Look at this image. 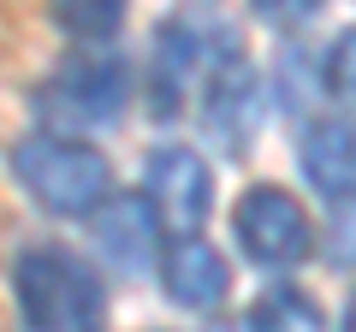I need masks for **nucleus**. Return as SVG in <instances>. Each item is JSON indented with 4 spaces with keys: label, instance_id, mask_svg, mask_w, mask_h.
I'll return each mask as SVG.
<instances>
[{
    "label": "nucleus",
    "instance_id": "1",
    "mask_svg": "<svg viewBox=\"0 0 356 332\" xmlns=\"http://www.w3.org/2000/svg\"><path fill=\"white\" fill-rule=\"evenodd\" d=\"M18 332H107V279L72 243H30L13 261Z\"/></svg>",
    "mask_w": 356,
    "mask_h": 332
},
{
    "label": "nucleus",
    "instance_id": "2",
    "mask_svg": "<svg viewBox=\"0 0 356 332\" xmlns=\"http://www.w3.org/2000/svg\"><path fill=\"white\" fill-rule=\"evenodd\" d=\"M131 95H137V65L113 48H83L30 90V113H36V131L95 142L131 113Z\"/></svg>",
    "mask_w": 356,
    "mask_h": 332
},
{
    "label": "nucleus",
    "instance_id": "3",
    "mask_svg": "<svg viewBox=\"0 0 356 332\" xmlns=\"http://www.w3.org/2000/svg\"><path fill=\"white\" fill-rule=\"evenodd\" d=\"M18 190L54 219H89L113 196V160L83 137H54V131H24L6 149Z\"/></svg>",
    "mask_w": 356,
    "mask_h": 332
},
{
    "label": "nucleus",
    "instance_id": "4",
    "mask_svg": "<svg viewBox=\"0 0 356 332\" xmlns=\"http://www.w3.org/2000/svg\"><path fill=\"white\" fill-rule=\"evenodd\" d=\"M226 36H238L226 0H172V13L154 24V48L143 60V101L149 119H178L184 101L196 95V77H202L208 53Z\"/></svg>",
    "mask_w": 356,
    "mask_h": 332
},
{
    "label": "nucleus",
    "instance_id": "5",
    "mask_svg": "<svg viewBox=\"0 0 356 332\" xmlns=\"http://www.w3.org/2000/svg\"><path fill=\"white\" fill-rule=\"evenodd\" d=\"M267 113V90L255 60L243 53V36H226L208 53L202 77H196V125H202L208 149H220L226 160H243L255 149V131Z\"/></svg>",
    "mask_w": 356,
    "mask_h": 332
},
{
    "label": "nucleus",
    "instance_id": "6",
    "mask_svg": "<svg viewBox=\"0 0 356 332\" xmlns=\"http://www.w3.org/2000/svg\"><path fill=\"white\" fill-rule=\"evenodd\" d=\"M232 243L238 256L261 273H297L303 261H315V219L297 202V190L285 184H250L232 208Z\"/></svg>",
    "mask_w": 356,
    "mask_h": 332
},
{
    "label": "nucleus",
    "instance_id": "7",
    "mask_svg": "<svg viewBox=\"0 0 356 332\" xmlns=\"http://www.w3.org/2000/svg\"><path fill=\"white\" fill-rule=\"evenodd\" d=\"M161 243H166V226H161V214L149 208L143 190H113L95 214H89V261L107 267L113 279H143V273H154Z\"/></svg>",
    "mask_w": 356,
    "mask_h": 332
},
{
    "label": "nucleus",
    "instance_id": "8",
    "mask_svg": "<svg viewBox=\"0 0 356 332\" xmlns=\"http://www.w3.org/2000/svg\"><path fill=\"white\" fill-rule=\"evenodd\" d=\"M143 196L161 214V226L202 231L208 214H214V166L191 142H161L143 166Z\"/></svg>",
    "mask_w": 356,
    "mask_h": 332
},
{
    "label": "nucleus",
    "instance_id": "9",
    "mask_svg": "<svg viewBox=\"0 0 356 332\" xmlns=\"http://www.w3.org/2000/svg\"><path fill=\"white\" fill-rule=\"evenodd\" d=\"M154 279H161L172 308H184V315H220L226 297H232V261L220 256L202 231H178V238L161 243Z\"/></svg>",
    "mask_w": 356,
    "mask_h": 332
},
{
    "label": "nucleus",
    "instance_id": "10",
    "mask_svg": "<svg viewBox=\"0 0 356 332\" xmlns=\"http://www.w3.org/2000/svg\"><path fill=\"white\" fill-rule=\"evenodd\" d=\"M297 172H303V184L327 202V214L350 208V196H356L350 113H321V119H309V125H297Z\"/></svg>",
    "mask_w": 356,
    "mask_h": 332
},
{
    "label": "nucleus",
    "instance_id": "11",
    "mask_svg": "<svg viewBox=\"0 0 356 332\" xmlns=\"http://www.w3.org/2000/svg\"><path fill=\"white\" fill-rule=\"evenodd\" d=\"M273 90H280V107L291 125H309L321 113H339L327 95V77H321V48H280V65H273Z\"/></svg>",
    "mask_w": 356,
    "mask_h": 332
},
{
    "label": "nucleus",
    "instance_id": "12",
    "mask_svg": "<svg viewBox=\"0 0 356 332\" xmlns=\"http://www.w3.org/2000/svg\"><path fill=\"white\" fill-rule=\"evenodd\" d=\"M243 326H250V332H327V315H321V303L303 291V285L273 279V285L250 303Z\"/></svg>",
    "mask_w": 356,
    "mask_h": 332
},
{
    "label": "nucleus",
    "instance_id": "13",
    "mask_svg": "<svg viewBox=\"0 0 356 332\" xmlns=\"http://www.w3.org/2000/svg\"><path fill=\"white\" fill-rule=\"evenodd\" d=\"M48 18H54L60 36L83 42V48H107L125 30L131 0H48Z\"/></svg>",
    "mask_w": 356,
    "mask_h": 332
},
{
    "label": "nucleus",
    "instance_id": "14",
    "mask_svg": "<svg viewBox=\"0 0 356 332\" xmlns=\"http://www.w3.org/2000/svg\"><path fill=\"white\" fill-rule=\"evenodd\" d=\"M243 6H250V18L267 24L273 36H297V30H309L327 13V0H243Z\"/></svg>",
    "mask_w": 356,
    "mask_h": 332
},
{
    "label": "nucleus",
    "instance_id": "15",
    "mask_svg": "<svg viewBox=\"0 0 356 332\" xmlns=\"http://www.w3.org/2000/svg\"><path fill=\"white\" fill-rule=\"evenodd\" d=\"M321 256H327V267L339 273V279H350V208L332 214V231H327V249H321Z\"/></svg>",
    "mask_w": 356,
    "mask_h": 332
},
{
    "label": "nucleus",
    "instance_id": "16",
    "mask_svg": "<svg viewBox=\"0 0 356 332\" xmlns=\"http://www.w3.org/2000/svg\"><path fill=\"white\" fill-rule=\"evenodd\" d=\"M350 326H356V308L344 303V308H339V326H332V332H350Z\"/></svg>",
    "mask_w": 356,
    "mask_h": 332
},
{
    "label": "nucleus",
    "instance_id": "17",
    "mask_svg": "<svg viewBox=\"0 0 356 332\" xmlns=\"http://www.w3.org/2000/svg\"><path fill=\"white\" fill-rule=\"evenodd\" d=\"M208 332H250V326H243V320H214Z\"/></svg>",
    "mask_w": 356,
    "mask_h": 332
}]
</instances>
